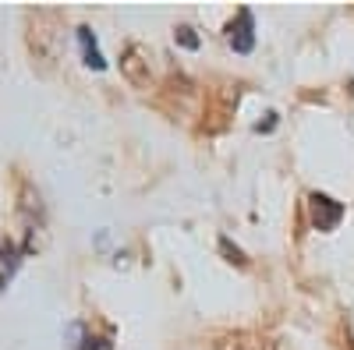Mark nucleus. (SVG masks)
<instances>
[{"label":"nucleus","instance_id":"obj_5","mask_svg":"<svg viewBox=\"0 0 354 350\" xmlns=\"http://www.w3.org/2000/svg\"><path fill=\"white\" fill-rule=\"evenodd\" d=\"M216 350H273L266 340H259V336H248V333H238V336H227V340H220L216 343Z\"/></svg>","mask_w":354,"mask_h":350},{"label":"nucleus","instance_id":"obj_4","mask_svg":"<svg viewBox=\"0 0 354 350\" xmlns=\"http://www.w3.org/2000/svg\"><path fill=\"white\" fill-rule=\"evenodd\" d=\"M78 43H82V53H85V64L88 68H96V71H103L106 68V61H103V53H100V46H96V36H93V28H78Z\"/></svg>","mask_w":354,"mask_h":350},{"label":"nucleus","instance_id":"obj_2","mask_svg":"<svg viewBox=\"0 0 354 350\" xmlns=\"http://www.w3.org/2000/svg\"><path fill=\"white\" fill-rule=\"evenodd\" d=\"M121 75L135 85V89H149V50H145L142 43H128L124 53H121Z\"/></svg>","mask_w":354,"mask_h":350},{"label":"nucleus","instance_id":"obj_8","mask_svg":"<svg viewBox=\"0 0 354 350\" xmlns=\"http://www.w3.org/2000/svg\"><path fill=\"white\" fill-rule=\"evenodd\" d=\"M82 343H85L82 350H110V340H93V336H85Z\"/></svg>","mask_w":354,"mask_h":350},{"label":"nucleus","instance_id":"obj_7","mask_svg":"<svg viewBox=\"0 0 354 350\" xmlns=\"http://www.w3.org/2000/svg\"><path fill=\"white\" fill-rule=\"evenodd\" d=\"M174 39L181 43L185 50H198V36H195V28H192V25H177V32H174Z\"/></svg>","mask_w":354,"mask_h":350},{"label":"nucleus","instance_id":"obj_9","mask_svg":"<svg viewBox=\"0 0 354 350\" xmlns=\"http://www.w3.org/2000/svg\"><path fill=\"white\" fill-rule=\"evenodd\" d=\"M351 350H354V347H351Z\"/></svg>","mask_w":354,"mask_h":350},{"label":"nucleus","instance_id":"obj_1","mask_svg":"<svg viewBox=\"0 0 354 350\" xmlns=\"http://www.w3.org/2000/svg\"><path fill=\"white\" fill-rule=\"evenodd\" d=\"M308 220H312V226L322 230V233L337 230L340 220H344V202L322 195V191H312V195H308Z\"/></svg>","mask_w":354,"mask_h":350},{"label":"nucleus","instance_id":"obj_6","mask_svg":"<svg viewBox=\"0 0 354 350\" xmlns=\"http://www.w3.org/2000/svg\"><path fill=\"white\" fill-rule=\"evenodd\" d=\"M220 251L227 255V262H234V266H248V258H245V251L238 248V244H230V237H220Z\"/></svg>","mask_w":354,"mask_h":350},{"label":"nucleus","instance_id":"obj_3","mask_svg":"<svg viewBox=\"0 0 354 350\" xmlns=\"http://www.w3.org/2000/svg\"><path fill=\"white\" fill-rule=\"evenodd\" d=\"M227 43L238 53H252V46H255V18H252L248 8H241L238 18L227 25Z\"/></svg>","mask_w":354,"mask_h":350}]
</instances>
